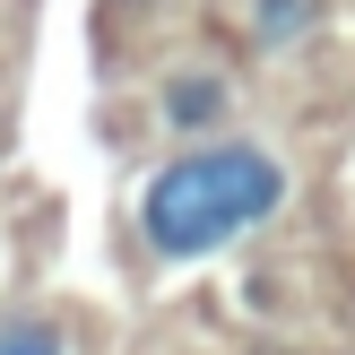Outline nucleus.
Masks as SVG:
<instances>
[{
  "mask_svg": "<svg viewBox=\"0 0 355 355\" xmlns=\"http://www.w3.org/2000/svg\"><path fill=\"white\" fill-rule=\"evenodd\" d=\"M286 200V165L252 139H208V148L173 156V165L148 173L139 191V234H148L156 260H200L217 243L252 234L260 217H277Z\"/></svg>",
  "mask_w": 355,
  "mask_h": 355,
  "instance_id": "1",
  "label": "nucleus"
},
{
  "mask_svg": "<svg viewBox=\"0 0 355 355\" xmlns=\"http://www.w3.org/2000/svg\"><path fill=\"white\" fill-rule=\"evenodd\" d=\"M217 113H225V78H208V69H191V78L165 87V121L173 130H208Z\"/></svg>",
  "mask_w": 355,
  "mask_h": 355,
  "instance_id": "2",
  "label": "nucleus"
},
{
  "mask_svg": "<svg viewBox=\"0 0 355 355\" xmlns=\"http://www.w3.org/2000/svg\"><path fill=\"white\" fill-rule=\"evenodd\" d=\"M312 17H321V0H260V9H252V35H260V44H295V35H312Z\"/></svg>",
  "mask_w": 355,
  "mask_h": 355,
  "instance_id": "3",
  "label": "nucleus"
},
{
  "mask_svg": "<svg viewBox=\"0 0 355 355\" xmlns=\"http://www.w3.org/2000/svg\"><path fill=\"white\" fill-rule=\"evenodd\" d=\"M0 355H69V347H61V321H44V312L0 321Z\"/></svg>",
  "mask_w": 355,
  "mask_h": 355,
  "instance_id": "4",
  "label": "nucleus"
}]
</instances>
